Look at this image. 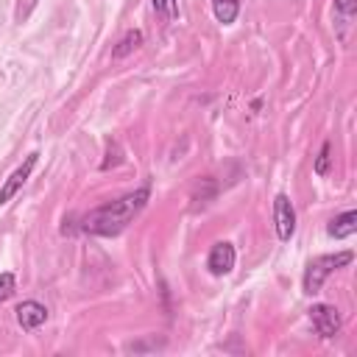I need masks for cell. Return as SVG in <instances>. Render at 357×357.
I'll return each mask as SVG.
<instances>
[{"label": "cell", "mask_w": 357, "mask_h": 357, "mask_svg": "<svg viewBox=\"0 0 357 357\" xmlns=\"http://www.w3.org/2000/svg\"><path fill=\"white\" fill-rule=\"evenodd\" d=\"M148 198H151V190H148V187H139V190H134V192H126V195H120L117 201H109V204L92 209V212L84 218L81 226H84V231H89V234L114 237V234H120V231L142 212V206L148 204Z\"/></svg>", "instance_id": "obj_1"}, {"label": "cell", "mask_w": 357, "mask_h": 357, "mask_svg": "<svg viewBox=\"0 0 357 357\" xmlns=\"http://www.w3.org/2000/svg\"><path fill=\"white\" fill-rule=\"evenodd\" d=\"M351 259H354V251H337V254H321V257H315L307 265V271H304V293L315 296L324 287L326 276L335 273L337 268L351 265Z\"/></svg>", "instance_id": "obj_2"}, {"label": "cell", "mask_w": 357, "mask_h": 357, "mask_svg": "<svg viewBox=\"0 0 357 357\" xmlns=\"http://www.w3.org/2000/svg\"><path fill=\"white\" fill-rule=\"evenodd\" d=\"M310 321H312L315 332H318L324 340L335 337V335L340 332V326H343L340 312H337V307H332V304H312V307H310Z\"/></svg>", "instance_id": "obj_3"}, {"label": "cell", "mask_w": 357, "mask_h": 357, "mask_svg": "<svg viewBox=\"0 0 357 357\" xmlns=\"http://www.w3.org/2000/svg\"><path fill=\"white\" fill-rule=\"evenodd\" d=\"M273 226H276V237L282 243H287L296 234V209L284 192H279L273 198Z\"/></svg>", "instance_id": "obj_4"}, {"label": "cell", "mask_w": 357, "mask_h": 357, "mask_svg": "<svg viewBox=\"0 0 357 357\" xmlns=\"http://www.w3.org/2000/svg\"><path fill=\"white\" fill-rule=\"evenodd\" d=\"M36 159H39V153H36V151H33V153H28V156H25V162H22V165H20V167L6 178V184L0 187V206H6V204H8V201H11V198L25 187V181L31 178V173H33V167H36Z\"/></svg>", "instance_id": "obj_5"}, {"label": "cell", "mask_w": 357, "mask_h": 357, "mask_svg": "<svg viewBox=\"0 0 357 357\" xmlns=\"http://www.w3.org/2000/svg\"><path fill=\"white\" fill-rule=\"evenodd\" d=\"M234 259H237L234 245L226 243V240H220V243L212 245V251H209V257H206V268H209L212 276H226V273H231Z\"/></svg>", "instance_id": "obj_6"}, {"label": "cell", "mask_w": 357, "mask_h": 357, "mask_svg": "<svg viewBox=\"0 0 357 357\" xmlns=\"http://www.w3.org/2000/svg\"><path fill=\"white\" fill-rule=\"evenodd\" d=\"M14 312H17V324H20L25 332H33L36 326H42V324L47 321V307L39 304V301H33V298L17 304Z\"/></svg>", "instance_id": "obj_7"}, {"label": "cell", "mask_w": 357, "mask_h": 357, "mask_svg": "<svg viewBox=\"0 0 357 357\" xmlns=\"http://www.w3.org/2000/svg\"><path fill=\"white\" fill-rule=\"evenodd\" d=\"M326 231H329V237H335V240L351 237V234L357 231V212H354V209H346L343 215L332 218L329 226H326Z\"/></svg>", "instance_id": "obj_8"}, {"label": "cell", "mask_w": 357, "mask_h": 357, "mask_svg": "<svg viewBox=\"0 0 357 357\" xmlns=\"http://www.w3.org/2000/svg\"><path fill=\"white\" fill-rule=\"evenodd\" d=\"M139 45H142V31H139V28H131V31L123 33V39H120L117 47L112 50V56H114V59H126V56L134 53Z\"/></svg>", "instance_id": "obj_9"}, {"label": "cell", "mask_w": 357, "mask_h": 357, "mask_svg": "<svg viewBox=\"0 0 357 357\" xmlns=\"http://www.w3.org/2000/svg\"><path fill=\"white\" fill-rule=\"evenodd\" d=\"M212 11H215V20L220 25H231L237 20L240 0H212Z\"/></svg>", "instance_id": "obj_10"}, {"label": "cell", "mask_w": 357, "mask_h": 357, "mask_svg": "<svg viewBox=\"0 0 357 357\" xmlns=\"http://www.w3.org/2000/svg\"><path fill=\"white\" fill-rule=\"evenodd\" d=\"M123 162V151H120V145L114 142V139H109L106 142V159L100 162V170H109V167H117Z\"/></svg>", "instance_id": "obj_11"}, {"label": "cell", "mask_w": 357, "mask_h": 357, "mask_svg": "<svg viewBox=\"0 0 357 357\" xmlns=\"http://www.w3.org/2000/svg\"><path fill=\"white\" fill-rule=\"evenodd\" d=\"M153 3V11L162 14L165 20H176L178 17V0H151Z\"/></svg>", "instance_id": "obj_12"}, {"label": "cell", "mask_w": 357, "mask_h": 357, "mask_svg": "<svg viewBox=\"0 0 357 357\" xmlns=\"http://www.w3.org/2000/svg\"><path fill=\"white\" fill-rule=\"evenodd\" d=\"M335 14L343 22H351L354 14H357V0H335Z\"/></svg>", "instance_id": "obj_13"}, {"label": "cell", "mask_w": 357, "mask_h": 357, "mask_svg": "<svg viewBox=\"0 0 357 357\" xmlns=\"http://www.w3.org/2000/svg\"><path fill=\"white\" fill-rule=\"evenodd\" d=\"M17 290V276L14 273H0V304L6 301V298H11V293Z\"/></svg>", "instance_id": "obj_14"}, {"label": "cell", "mask_w": 357, "mask_h": 357, "mask_svg": "<svg viewBox=\"0 0 357 357\" xmlns=\"http://www.w3.org/2000/svg\"><path fill=\"white\" fill-rule=\"evenodd\" d=\"M329 151H332V145L324 142L321 151H318V156H315V173H318V176H326V173H329Z\"/></svg>", "instance_id": "obj_15"}, {"label": "cell", "mask_w": 357, "mask_h": 357, "mask_svg": "<svg viewBox=\"0 0 357 357\" xmlns=\"http://www.w3.org/2000/svg\"><path fill=\"white\" fill-rule=\"evenodd\" d=\"M36 3H39V0H17V8H14V20H17V22H25V20L31 17V11L36 8Z\"/></svg>", "instance_id": "obj_16"}]
</instances>
